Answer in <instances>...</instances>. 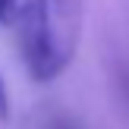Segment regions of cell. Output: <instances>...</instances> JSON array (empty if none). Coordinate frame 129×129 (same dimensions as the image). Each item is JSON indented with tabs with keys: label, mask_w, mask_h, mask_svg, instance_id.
I'll return each mask as SVG.
<instances>
[{
	"label": "cell",
	"mask_w": 129,
	"mask_h": 129,
	"mask_svg": "<svg viewBox=\"0 0 129 129\" xmlns=\"http://www.w3.org/2000/svg\"><path fill=\"white\" fill-rule=\"evenodd\" d=\"M13 28L28 76L35 82H54L76 60L85 6L82 0H25Z\"/></svg>",
	"instance_id": "obj_1"
},
{
	"label": "cell",
	"mask_w": 129,
	"mask_h": 129,
	"mask_svg": "<svg viewBox=\"0 0 129 129\" xmlns=\"http://www.w3.org/2000/svg\"><path fill=\"white\" fill-rule=\"evenodd\" d=\"M25 0H0V25H13L22 13Z\"/></svg>",
	"instance_id": "obj_2"
},
{
	"label": "cell",
	"mask_w": 129,
	"mask_h": 129,
	"mask_svg": "<svg viewBox=\"0 0 129 129\" xmlns=\"http://www.w3.org/2000/svg\"><path fill=\"white\" fill-rule=\"evenodd\" d=\"M6 120H10V94H6V82L0 76V123H6Z\"/></svg>",
	"instance_id": "obj_3"
}]
</instances>
